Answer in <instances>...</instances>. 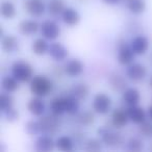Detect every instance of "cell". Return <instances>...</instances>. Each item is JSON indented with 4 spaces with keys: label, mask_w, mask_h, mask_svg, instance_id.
<instances>
[{
    "label": "cell",
    "mask_w": 152,
    "mask_h": 152,
    "mask_svg": "<svg viewBox=\"0 0 152 152\" xmlns=\"http://www.w3.org/2000/svg\"><path fill=\"white\" fill-rule=\"evenodd\" d=\"M29 89L34 96L43 98L52 92L53 83L45 75H36L30 80Z\"/></svg>",
    "instance_id": "1"
},
{
    "label": "cell",
    "mask_w": 152,
    "mask_h": 152,
    "mask_svg": "<svg viewBox=\"0 0 152 152\" xmlns=\"http://www.w3.org/2000/svg\"><path fill=\"white\" fill-rule=\"evenodd\" d=\"M12 75L20 83H30L34 77V68L25 61H16L12 65Z\"/></svg>",
    "instance_id": "2"
},
{
    "label": "cell",
    "mask_w": 152,
    "mask_h": 152,
    "mask_svg": "<svg viewBox=\"0 0 152 152\" xmlns=\"http://www.w3.org/2000/svg\"><path fill=\"white\" fill-rule=\"evenodd\" d=\"M98 134L103 144L110 148H120L124 144V137L120 132H117L107 127H101L98 129Z\"/></svg>",
    "instance_id": "3"
},
{
    "label": "cell",
    "mask_w": 152,
    "mask_h": 152,
    "mask_svg": "<svg viewBox=\"0 0 152 152\" xmlns=\"http://www.w3.org/2000/svg\"><path fill=\"white\" fill-rule=\"evenodd\" d=\"M59 116L52 114L46 115V116H42L40 118V124L42 127V134L47 135H55L59 131V127H61V121L58 119Z\"/></svg>",
    "instance_id": "4"
},
{
    "label": "cell",
    "mask_w": 152,
    "mask_h": 152,
    "mask_svg": "<svg viewBox=\"0 0 152 152\" xmlns=\"http://www.w3.org/2000/svg\"><path fill=\"white\" fill-rule=\"evenodd\" d=\"M112 99L104 93H98L93 99V110L99 115H106L112 108Z\"/></svg>",
    "instance_id": "5"
},
{
    "label": "cell",
    "mask_w": 152,
    "mask_h": 152,
    "mask_svg": "<svg viewBox=\"0 0 152 152\" xmlns=\"http://www.w3.org/2000/svg\"><path fill=\"white\" fill-rule=\"evenodd\" d=\"M126 76L130 80L139 83V81L144 80L147 76V68L140 63H131L127 66Z\"/></svg>",
    "instance_id": "6"
},
{
    "label": "cell",
    "mask_w": 152,
    "mask_h": 152,
    "mask_svg": "<svg viewBox=\"0 0 152 152\" xmlns=\"http://www.w3.org/2000/svg\"><path fill=\"white\" fill-rule=\"evenodd\" d=\"M41 34L46 40L54 41L61 34V27L56 22L52 20H46L41 24Z\"/></svg>",
    "instance_id": "7"
},
{
    "label": "cell",
    "mask_w": 152,
    "mask_h": 152,
    "mask_svg": "<svg viewBox=\"0 0 152 152\" xmlns=\"http://www.w3.org/2000/svg\"><path fill=\"white\" fill-rule=\"evenodd\" d=\"M134 52L131 48L130 44H127L124 41H121L119 43L118 47V63L122 66H128L129 64L132 63L134 58Z\"/></svg>",
    "instance_id": "8"
},
{
    "label": "cell",
    "mask_w": 152,
    "mask_h": 152,
    "mask_svg": "<svg viewBox=\"0 0 152 152\" xmlns=\"http://www.w3.org/2000/svg\"><path fill=\"white\" fill-rule=\"evenodd\" d=\"M46 4L43 0H26L24 3V9L32 17H42L46 11Z\"/></svg>",
    "instance_id": "9"
},
{
    "label": "cell",
    "mask_w": 152,
    "mask_h": 152,
    "mask_svg": "<svg viewBox=\"0 0 152 152\" xmlns=\"http://www.w3.org/2000/svg\"><path fill=\"white\" fill-rule=\"evenodd\" d=\"M85 66H83V61L78 58H72L69 59L64 66V71L65 74H67L70 77H76L79 76L83 72Z\"/></svg>",
    "instance_id": "10"
},
{
    "label": "cell",
    "mask_w": 152,
    "mask_h": 152,
    "mask_svg": "<svg viewBox=\"0 0 152 152\" xmlns=\"http://www.w3.org/2000/svg\"><path fill=\"white\" fill-rule=\"evenodd\" d=\"M48 54L50 55L54 61H63L68 57L69 51H68V49L66 48L63 44L54 42V43H52V44L49 45Z\"/></svg>",
    "instance_id": "11"
},
{
    "label": "cell",
    "mask_w": 152,
    "mask_h": 152,
    "mask_svg": "<svg viewBox=\"0 0 152 152\" xmlns=\"http://www.w3.org/2000/svg\"><path fill=\"white\" fill-rule=\"evenodd\" d=\"M130 46L135 55H143L149 49V40L145 36H137L131 40Z\"/></svg>",
    "instance_id": "12"
},
{
    "label": "cell",
    "mask_w": 152,
    "mask_h": 152,
    "mask_svg": "<svg viewBox=\"0 0 152 152\" xmlns=\"http://www.w3.org/2000/svg\"><path fill=\"white\" fill-rule=\"evenodd\" d=\"M55 147V142L53 141L51 135L41 134L38 137L36 143H34V148L39 152H49L52 151Z\"/></svg>",
    "instance_id": "13"
},
{
    "label": "cell",
    "mask_w": 152,
    "mask_h": 152,
    "mask_svg": "<svg viewBox=\"0 0 152 152\" xmlns=\"http://www.w3.org/2000/svg\"><path fill=\"white\" fill-rule=\"evenodd\" d=\"M129 121L128 115L125 110L122 108H116L114 112L112 113V117H110V122L112 125L115 128H123L127 125Z\"/></svg>",
    "instance_id": "14"
},
{
    "label": "cell",
    "mask_w": 152,
    "mask_h": 152,
    "mask_svg": "<svg viewBox=\"0 0 152 152\" xmlns=\"http://www.w3.org/2000/svg\"><path fill=\"white\" fill-rule=\"evenodd\" d=\"M127 115H128L129 121H131L134 124H141L142 122L146 120V117H147V114H146L145 110L143 107L139 105H132V106H128L126 108Z\"/></svg>",
    "instance_id": "15"
},
{
    "label": "cell",
    "mask_w": 152,
    "mask_h": 152,
    "mask_svg": "<svg viewBox=\"0 0 152 152\" xmlns=\"http://www.w3.org/2000/svg\"><path fill=\"white\" fill-rule=\"evenodd\" d=\"M45 108H46V105L42 97L34 96L27 103V110H29L30 114L36 117H42L45 113Z\"/></svg>",
    "instance_id": "16"
},
{
    "label": "cell",
    "mask_w": 152,
    "mask_h": 152,
    "mask_svg": "<svg viewBox=\"0 0 152 152\" xmlns=\"http://www.w3.org/2000/svg\"><path fill=\"white\" fill-rule=\"evenodd\" d=\"M122 100L127 106L137 105L141 100V94L135 88H127L122 92Z\"/></svg>",
    "instance_id": "17"
},
{
    "label": "cell",
    "mask_w": 152,
    "mask_h": 152,
    "mask_svg": "<svg viewBox=\"0 0 152 152\" xmlns=\"http://www.w3.org/2000/svg\"><path fill=\"white\" fill-rule=\"evenodd\" d=\"M61 19L64 23L69 26H75L80 22V15L77 12V10L73 7H66L61 14Z\"/></svg>",
    "instance_id": "18"
},
{
    "label": "cell",
    "mask_w": 152,
    "mask_h": 152,
    "mask_svg": "<svg viewBox=\"0 0 152 152\" xmlns=\"http://www.w3.org/2000/svg\"><path fill=\"white\" fill-rule=\"evenodd\" d=\"M108 83L115 92H124L127 89L126 80L119 73H110L108 76Z\"/></svg>",
    "instance_id": "19"
},
{
    "label": "cell",
    "mask_w": 152,
    "mask_h": 152,
    "mask_svg": "<svg viewBox=\"0 0 152 152\" xmlns=\"http://www.w3.org/2000/svg\"><path fill=\"white\" fill-rule=\"evenodd\" d=\"M1 48L5 53H14L19 48V41L14 34L1 37Z\"/></svg>",
    "instance_id": "20"
},
{
    "label": "cell",
    "mask_w": 152,
    "mask_h": 152,
    "mask_svg": "<svg viewBox=\"0 0 152 152\" xmlns=\"http://www.w3.org/2000/svg\"><path fill=\"white\" fill-rule=\"evenodd\" d=\"M39 29H41V25L34 20H23L19 23V31L23 36H32Z\"/></svg>",
    "instance_id": "21"
},
{
    "label": "cell",
    "mask_w": 152,
    "mask_h": 152,
    "mask_svg": "<svg viewBox=\"0 0 152 152\" xmlns=\"http://www.w3.org/2000/svg\"><path fill=\"white\" fill-rule=\"evenodd\" d=\"M89 94H90L89 87H88V85H86L83 83H75L70 89V95L74 96V97L77 98L78 100H85L89 96Z\"/></svg>",
    "instance_id": "22"
},
{
    "label": "cell",
    "mask_w": 152,
    "mask_h": 152,
    "mask_svg": "<svg viewBox=\"0 0 152 152\" xmlns=\"http://www.w3.org/2000/svg\"><path fill=\"white\" fill-rule=\"evenodd\" d=\"M125 4L128 11L133 15H141L146 10L145 0H125Z\"/></svg>",
    "instance_id": "23"
},
{
    "label": "cell",
    "mask_w": 152,
    "mask_h": 152,
    "mask_svg": "<svg viewBox=\"0 0 152 152\" xmlns=\"http://www.w3.org/2000/svg\"><path fill=\"white\" fill-rule=\"evenodd\" d=\"M49 44L47 43L46 39L39 38L32 42L31 44V51L38 56H42V55L48 53Z\"/></svg>",
    "instance_id": "24"
},
{
    "label": "cell",
    "mask_w": 152,
    "mask_h": 152,
    "mask_svg": "<svg viewBox=\"0 0 152 152\" xmlns=\"http://www.w3.org/2000/svg\"><path fill=\"white\" fill-rule=\"evenodd\" d=\"M50 110L56 116H61L66 113V99L65 97H54L50 101Z\"/></svg>",
    "instance_id": "25"
},
{
    "label": "cell",
    "mask_w": 152,
    "mask_h": 152,
    "mask_svg": "<svg viewBox=\"0 0 152 152\" xmlns=\"http://www.w3.org/2000/svg\"><path fill=\"white\" fill-rule=\"evenodd\" d=\"M20 81L17 78H15L13 75L12 76H4L1 80V87L2 90L4 92L7 93H14L17 90H19L20 86H19Z\"/></svg>",
    "instance_id": "26"
},
{
    "label": "cell",
    "mask_w": 152,
    "mask_h": 152,
    "mask_svg": "<svg viewBox=\"0 0 152 152\" xmlns=\"http://www.w3.org/2000/svg\"><path fill=\"white\" fill-rule=\"evenodd\" d=\"M66 113L70 116H75V115L78 114L79 112V107H80V104L77 98H75L74 96L69 95L66 96Z\"/></svg>",
    "instance_id": "27"
},
{
    "label": "cell",
    "mask_w": 152,
    "mask_h": 152,
    "mask_svg": "<svg viewBox=\"0 0 152 152\" xmlns=\"http://www.w3.org/2000/svg\"><path fill=\"white\" fill-rule=\"evenodd\" d=\"M74 140L70 137H67V135H63V137H59L58 139L55 141V147L58 150L64 152H69L72 151L74 148Z\"/></svg>",
    "instance_id": "28"
},
{
    "label": "cell",
    "mask_w": 152,
    "mask_h": 152,
    "mask_svg": "<svg viewBox=\"0 0 152 152\" xmlns=\"http://www.w3.org/2000/svg\"><path fill=\"white\" fill-rule=\"evenodd\" d=\"M65 1L64 0H50L47 4V11L51 16H61L65 10Z\"/></svg>",
    "instance_id": "29"
},
{
    "label": "cell",
    "mask_w": 152,
    "mask_h": 152,
    "mask_svg": "<svg viewBox=\"0 0 152 152\" xmlns=\"http://www.w3.org/2000/svg\"><path fill=\"white\" fill-rule=\"evenodd\" d=\"M0 14L4 19H13L15 18L17 11H16V7L13 2L11 1H4V2L1 3V7H0Z\"/></svg>",
    "instance_id": "30"
},
{
    "label": "cell",
    "mask_w": 152,
    "mask_h": 152,
    "mask_svg": "<svg viewBox=\"0 0 152 152\" xmlns=\"http://www.w3.org/2000/svg\"><path fill=\"white\" fill-rule=\"evenodd\" d=\"M76 120L81 126H90L95 122V115L90 110H85L77 115Z\"/></svg>",
    "instance_id": "31"
},
{
    "label": "cell",
    "mask_w": 152,
    "mask_h": 152,
    "mask_svg": "<svg viewBox=\"0 0 152 152\" xmlns=\"http://www.w3.org/2000/svg\"><path fill=\"white\" fill-rule=\"evenodd\" d=\"M25 131L29 135H41L42 134V127H41L40 121L30 120L25 124Z\"/></svg>",
    "instance_id": "32"
},
{
    "label": "cell",
    "mask_w": 152,
    "mask_h": 152,
    "mask_svg": "<svg viewBox=\"0 0 152 152\" xmlns=\"http://www.w3.org/2000/svg\"><path fill=\"white\" fill-rule=\"evenodd\" d=\"M14 106V98L7 92H3L0 95V110L1 113L5 112L9 108L13 107Z\"/></svg>",
    "instance_id": "33"
},
{
    "label": "cell",
    "mask_w": 152,
    "mask_h": 152,
    "mask_svg": "<svg viewBox=\"0 0 152 152\" xmlns=\"http://www.w3.org/2000/svg\"><path fill=\"white\" fill-rule=\"evenodd\" d=\"M102 142L101 139H89L85 142V150L89 152H97L102 149Z\"/></svg>",
    "instance_id": "34"
},
{
    "label": "cell",
    "mask_w": 152,
    "mask_h": 152,
    "mask_svg": "<svg viewBox=\"0 0 152 152\" xmlns=\"http://www.w3.org/2000/svg\"><path fill=\"white\" fill-rule=\"evenodd\" d=\"M144 148V143L139 137H131L127 141L126 143V149L132 152H139L142 151Z\"/></svg>",
    "instance_id": "35"
},
{
    "label": "cell",
    "mask_w": 152,
    "mask_h": 152,
    "mask_svg": "<svg viewBox=\"0 0 152 152\" xmlns=\"http://www.w3.org/2000/svg\"><path fill=\"white\" fill-rule=\"evenodd\" d=\"M139 134L142 135L144 137H149L152 135V122L151 121L145 120L144 122H142L141 124H139Z\"/></svg>",
    "instance_id": "36"
},
{
    "label": "cell",
    "mask_w": 152,
    "mask_h": 152,
    "mask_svg": "<svg viewBox=\"0 0 152 152\" xmlns=\"http://www.w3.org/2000/svg\"><path fill=\"white\" fill-rule=\"evenodd\" d=\"M2 114L4 115L5 120L10 123H14V122H16V121H18L19 120V117H20L18 110H16L14 106L11 108H9L7 110H5V112H3Z\"/></svg>",
    "instance_id": "37"
},
{
    "label": "cell",
    "mask_w": 152,
    "mask_h": 152,
    "mask_svg": "<svg viewBox=\"0 0 152 152\" xmlns=\"http://www.w3.org/2000/svg\"><path fill=\"white\" fill-rule=\"evenodd\" d=\"M102 1L108 5H116L121 2V0H102Z\"/></svg>",
    "instance_id": "38"
},
{
    "label": "cell",
    "mask_w": 152,
    "mask_h": 152,
    "mask_svg": "<svg viewBox=\"0 0 152 152\" xmlns=\"http://www.w3.org/2000/svg\"><path fill=\"white\" fill-rule=\"evenodd\" d=\"M148 115H149V118L152 120V106H150L149 110H148Z\"/></svg>",
    "instance_id": "39"
},
{
    "label": "cell",
    "mask_w": 152,
    "mask_h": 152,
    "mask_svg": "<svg viewBox=\"0 0 152 152\" xmlns=\"http://www.w3.org/2000/svg\"><path fill=\"white\" fill-rule=\"evenodd\" d=\"M149 86H150V88H152V75L150 76V79H149Z\"/></svg>",
    "instance_id": "40"
},
{
    "label": "cell",
    "mask_w": 152,
    "mask_h": 152,
    "mask_svg": "<svg viewBox=\"0 0 152 152\" xmlns=\"http://www.w3.org/2000/svg\"><path fill=\"white\" fill-rule=\"evenodd\" d=\"M149 61H150V63H151V65H152V52H151V54H150V56H149Z\"/></svg>",
    "instance_id": "41"
},
{
    "label": "cell",
    "mask_w": 152,
    "mask_h": 152,
    "mask_svg": "<svg viewBox=\"0 0 152 152\" xmlns=\"http://www.w3.org/2000/svg\"><path fill=\"white\" fill-rule=\"evenodd\" d=\"M149 150H150V151H152V145L149 146Z\"/></svg>",
    "instance_id": "42"
}]
</instances>
